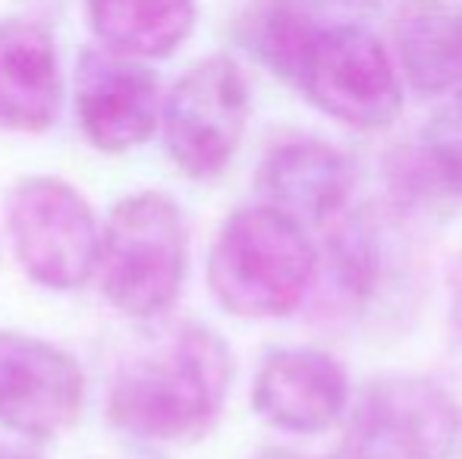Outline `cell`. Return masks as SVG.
Returning a JSON list of instances; mask_svg holds the SVG:
<instances>
[{
    "mask_svg": "<svg viewBox=\"0 0 462 459\" xmlns=\"http://www.w3.org/2000/svg\"><path fill=\"white\" fill-rule=\"evenodd\" d=\"M63 105L60 54L38 19H0V129L44 133Z\"/></svg>",
    "mask_w": 462,
    "mask_h": 459,
    "instance_id": "obj_12",
    "label": "cell"
},
{
    "mask_svg": "<svg viewBox=\"0 0 462 459\" xmlns=\"http://www.w3.org/2000/svg\"><path fill=\"white\" fill-rule=\"evenodd\" d=\"M402 86L440 98L462 86V0H406L393 19Z\"/></svg>",
    "mask_w": 462,
    "mask_h": 459,
    "instance_id": "obj_13",
    "label": "cell"
},
{
    "mask_svg": "<svg viewBox=\"0 0 462 459\" xmlns=\"http://www.w3.org/2000/svg\"><path fill=\"white\" fill-rule=\"evenodd\" d=\"M349 374L318 346H283L264 355L252 381V409L283 435H324L346 418Z\"/></svg>",
    "mask_w": 462,
    "mask_h": 459,
    "instance_id": "obj_10",
    "label": "cell"
},
{
    "mask_svg": "<svg viewBox=\"0 0 462 459\" xmlns=\"http://www.w3.org/2000/svg\"><path fill=\"white\" fill-rule=\"evenodd\" d=\"M88 29L97 48L133 60H164L192 35L195 0H86Z\"/></svg>",
    "mask_w": 462,
    "mask_h": 459,
    "instance_id": "obj_14",
    "label": "cell"
},
{
    "mask_svg": "<svg viewBox=\"0 0 462 459\" xmlns=\"http://www.w3.org/2000/svg\"><path fill=\"white\" fill-rule=\"evenodd\" d=\"M189 224L167 192L142 189L110 208L97 243L101 296L129 318H158L183 293Z\"/></svg>",
    "mask_w": 462,
    "mask_h": 459,
    "instance_id": "obj_3",
    "label": "cell"
},
{
    "mask_svg": "<svg viewBox=\"0 0 462 459\" xmlns=\"http://www.w3.org/2000/svg\"><path fill=\"white\" fill-rule=\"evenodd\" d=\"M6 233L16 264L38 287L69 293L95 277L101 224L88 198L67 179L38 173L13 183Z\"/></svg>",
    "mask_w": 462,
    "mask_h": 459,
    "instance_id": "obj_4",
    "label": "cell"
},
{
    "mask_svg": "<svg viewBox=\"0 0 462 459\" xmlns=\"http://www.w3.org/2000/svg\"><path fill=\"white\" fill-rule=\"evenodd\" d=\"M236 378V355L217 331L189 325L126 362L114 378L107 416L148 444H195L224 416Z\"/></svg>",
    "mask_w": 462,
    "mask_h": 459,
    "instance_id": "obj_1",
    "label": "cell"
},
{
    "mask_svg": "<svg viewBox=\"0 0 462 459\" xmlns=\"http://www.w3.org/2000/svg\"><path fill=\"white\" fill-rule=\"evenodd\" d=\"M258 196L296 224L330 227L349 208L356 164L337 145L311 135L277 142L258 164Z\"/></svg>",
    "mask_w": 462,
    "mask_h": 459,
    "instance_id": "obj_11",
    "label": "cell"
},
{
    "mask_svg": "<svg viewBox=\"0 0 462 459\" xmlns=\"http://www.w3.org/2000/svg\"><path fill=\"white\" fill-rule=\"evenodd\" d=\"M76 120L88 145L126 154L145 145L161 123V82L145 60L107 48L82 50L76 63Z\"/></svg>",
    "mask_w": 462,
    "mask_h": 459,
    "instance_id": "obj_9",
    "label": "cell"
},
{
    "mask_svg": "<svg viewBox=\"0 0 462 459\" xmlns=\"http://www.w3.org/2000/svg\"><path fill=\"white\" fill-rule=\"evenodd\" d=\"M321 459H365V456H362V454H356V450L349 447V444H340V447H337V450H330V454H328V456H321Z\"/></svg>",
    "mask_w": 462,
    "mask_h": 459,
    "instance_id": "obj_17",
    "label": "cell"
},
{
    "mask_svg": "<svg viewBox=\"0 0 462 459\" xmlns=\"http://www.w3.org/2000/svg\"><path fill=\"white\" fill-rule=\"evenodd\" d=\"M252 114L249 79L226 54L192 63L161 98L164 148L177 170L214 179L233 164Z\"/></svg>",
    "mask_w": 462,
    "mask_h": 459,
    "instance_id": "obj_5",
    "label": "cell"
},
{
    "mask_svg": "<svg viewBox=\"0 0 462 459\" xmlns=\"http://www.w3.org/2000/svg\"><path fill=\"white\" fill-rule=\"evenodd\" d=\"M318 245L302 224L271 205L236 208L214 233L208 287L236 318H286L318 277Z\"/></svg>",
    "mask_w": 462,
    "mask_h": 459,
    "instance_id": "obj_2",
    "label": "cell"
},
{
    "mask_svg": "<svg viewBox=\"0 0 462 459\" xmlns=\"http://www.w3.org/2000/svg\"><path fill=\"white\" fill-rule=\"evenodd\" d=\"M321 23L302 0H252L236 25L239 44L280 82L296 88Z\"/></svg>",
    "mask_w": 462,
    "mask_h": 459,
    "instance_id": "obj_15",
    "label": "cell"
},
{
    "mask_svg": "<svg viewBox=\"0 0 462 459\" xmlns=\"http://www.w3.org/2000/svg\"><path fill=\"white\" fill-rule=\"evenodd\" d=\"M440 98L444 101L428 116L419 145L406 154L402 170L425 196L462 198V86Z\"/></svg>",
    "mask_w": 462,
    "mask_h": 459,
    "instance_id": "obj_16",
    "label": "cell"
},
{
    "mask_svg": "<svg viewBox=\"0 0 462 459\" xmlns=\"http://www.w3.org/2000/svg\"><path fill=\"white\" fill-rule=\"evenodd\" d=\"M86 406V372L60 346L0 331V425L29 441H54Z\"/></svg>",
    "mask_w": 462,
    "mask_h": 459,
    "instance_id": "obj_8",
    "label": "cell"
},
{
    "mask_svg": "<svg viewBox=\"0 0 462 459\" xmlns=\"http://www.w3.org/2000/svg\"><path fill=\"white\" fill-rule=\"evenodd\" d=\"M343 444L365 459H453L462 447V412L438 381L383 374L346 409Z\"/></svg>",
    "mask_w": 462,
    "mask_h": 459,
    "instance_id": "obj_7",
    "label": "cell"
},
{
    "mask_svg": "<svg viewBox=\"0 0 462 459\" xmlns=\"http://www.w3.org/2000/svg\"><path fill=\"white\" fill-rule=\"evenodd\" d=\"M296 88L330 120L383 129L402 114L406 86L390 48L362 25H321Z\"/></svg>",
    "mask_w": 462,
    "mask_h": 459,
    "instance_id": "obj_6",
    "label": "cell"
},
{
    "mask_svg": "<svg viewBox=\"0 0 462 459\" xmlns=\"http://www.w3.org/2000/svg\"><path fill=\"white\" fill-rule=\"evenodd\" d=\"M0 459H29V456L16 454V450H4V447H0Z\"/></svg>",
    "mask_w": 462,
    "mask_h": 459,
    "instance_id": "obj_19",
    "label": "cell"
},
{
    "mask_svg": "<svg viewBox=\"0 0 462 459\" xmlns=\"http://www.w3.org/2000/svg\"><path fill=\"white\" fill-rule=\"evenodd\" d=\"M337 4H346V6H374L377 0H337Z\"/></svg>",
    "mask_w": 462,
    "mask_h": 459,
    "instance_id": "obj_18",
    "label": "cell"
},
{
    "mask_svg": "<svg viewBox=\"0 0 462 459\" xmlns=\"http://www.w3.org/2000/svg\"><path fill=\"white\" fill-rule=\"evenodd\" d=\"M459 450H462V447H459Z\"/></svg>",
    "mask_w": 462,
    "mask_h": 459,
    "instance_id": "obj_20",
    "label": "cell"
}]
</instances>
